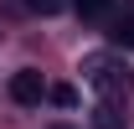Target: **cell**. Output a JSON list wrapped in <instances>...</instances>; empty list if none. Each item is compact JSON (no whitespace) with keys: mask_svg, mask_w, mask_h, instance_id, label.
I'll return each instance as SVG.
<instances>
[{"mask_svg":"<svg viewBox=\"0 0 134 129\" xmlns=\"http://www.w3.org/2000/svg\"><path fill=\"white\" fill-rule=\"evenodd\" d=\"M83 78L93 83V93H98L103 103H119V98H129V88H134V72L119 62L114 52H93V57H83Z\"/></svg>","mask_w":134,"mask_h":129,"instance_id":"6da1fadb","label":"cell"},{"mask_svg":"<svg viewBox=\"0 0 134 129\" xmlns=\"http://www.w3.org/2000/svg\"><path fill=\"white\" fill-rule=\"evenodd\" d=\"M10 98H16L21 109H36V103L47 98V83H41V72H36V67H21L16 78H10Z\"/></svg>","mask_w":134,"mask_h":129,"instance_id":"7a4b0ae2","label":"cell"},{"mask_svg":"<svg viewBox=\"0 0 134 129\" xmlns=\"http://www.w3.org/2000/svg\"><path fill=\"white\" fill-rule=\"evenodd\" d=\"M47 98L57 109H72V103H77V88H72V83H57V88H47Z\"/></svg>","mask_w":134,"mask_h":129,"instance_id":"3957f363","label":"cell"},{"mask_svg":"<svg viewBox=\"0 0 134 129\" xmlns=\"http://www.w3.org/2000/svg\"><path fill=\"white\" fill-rule=\"evenodd\" d=\"M72 5H77V16H108L114 0H72Z\"/></svg>","mask_w":134,"mask_h":129,"instance_id":"277c9868","label":"cell"},{"mask_svg":"<svg viewBox=\"0 0 134 129\" xmlns=\"http://www.w3.org/2000/svg\"><path fill=\"white\" fill-rule=\"evenodd\" d=\"M62 5H67V0H26V10H31V16H57Z\"/></svg>","mask_w":134,"mask_h":129,"instance_id":"5b68a950","label":"cell"},{"mask_svg":"<svg viewBox=\"0 0 134 129\" xmlns=\"http://www.w3.org/2000/svg\"><path fill=\"white\" fill-rule=\"evenodd\" d=\"M114 41H119V47H134V16H124L114 26Z\"/></svg>","mask_w":134,"mask_h":129,"instance_id":"8992f818","label":"cell"},{"mask_svg":"<svg viewBox=\"0 0 134 129\" xmlns=\"http://www.w3.org/2000/svg\"><path fill=\"white\" fill-rule=\"evenodd\" d=\"M93 124H98V129H119V114H114V103H103V109H98V119H93Z\"/></svg>","mask_w":134,"mask_h":129,"instance_id":"52a82bcc","label":"cell"},{"mask_svg":"<svg viewBox=\"0 0 134 129\" xmlns=\"http://www.w3.org/2000/svg\"><path fill=\"white\" fill-rule=\"evenodd\" d=\"M52 129H72V124H52Z\"/></svg>","mask_w":134,"mask_h":129,"instance_id":"ba28073f","label":"cell"}]
</instances>
